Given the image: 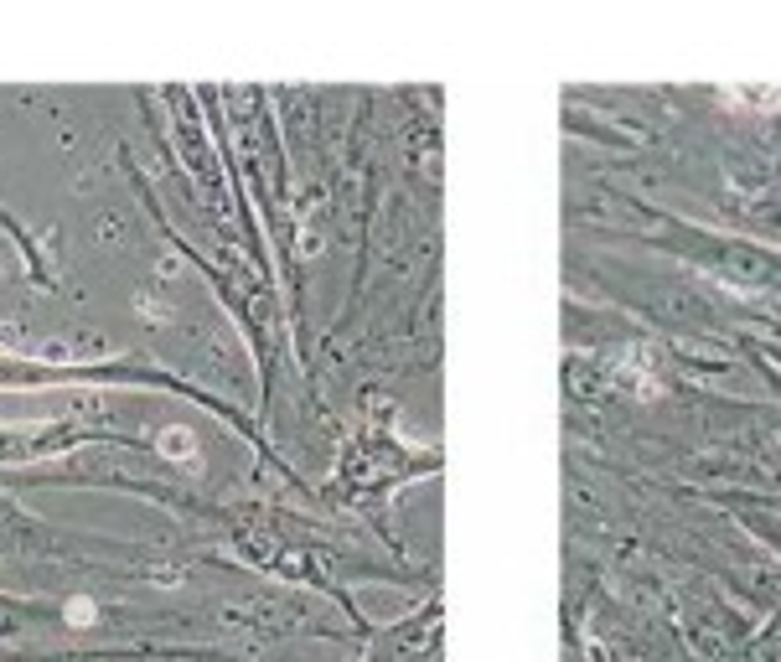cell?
Returning <instances> with one entry per match:
<instances>
[{
	"label": "cell",
	"instance_id": "obj_2",
	"mask_svg": "<svg viewBox=\"0 0 781 662\" xmlns=\"http://www.w3.org/2000/svg\"><path fill=\"white\" fill-rule=\"evenodd\" d=\"M67 616H73V621H88V616H94V606H88V600H73V611H67Z\"/></svg>",
	"mask_w": 781,
	"mask_h": 662
},
{
	"label": "cell",
	"instance_id": "obj_1",
	"mask_svg": "<svg viewBox=\"0 0 781 662\" xmlns=\"http://www.w3.org/2000/svg\"><path fill=\"white\" fill-rule=\"evenodd\" d=\"M160 451L166 455H191V435L187 430H166V435H160Z\"/></svg>",
	"mask_w": 781,
	"mask_h": 662
}]
</instances>
